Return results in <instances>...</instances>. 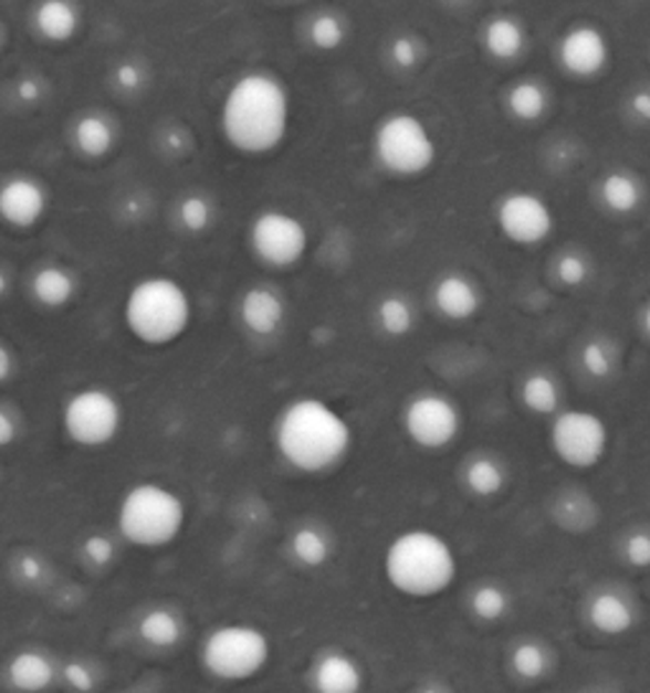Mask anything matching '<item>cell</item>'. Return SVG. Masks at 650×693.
Segmentation results:
<instances>
[{"label": "cell", "mask_w": 650, "mask_h": 693, "mask_svg": "<svg viewBox=\"0 0 650 693\" xmlns=\"http://www.w3.org/2000/svg\"><path fill=\"white\" fill-rule=\"evenodd\" d=\"M290 315L287 297L272 285H250L239 295L237 318L252 338H275Z\"/></svg>", "instance_id": "ac0fdd59"}, {"label": "cell", "mask_w": 650, "mask_h": 693, "mask_svg": "<svg viewBox=\"0 0 650 693\" xmlns=\"http://www.w3.org/2000/svg\"><path fill=\"white\" fill-rule=\"evenodd\" d=\"M581 693H615V691H610V689H605V686H589V689H585Z\"/></svg>", "instance_id": "f5cc1de1"}, {"label": "cell", "mask_w": 650, "mask_h": 693, "mask_svg": "<svg viewBox=\"0 0 650 693\" xmlns=\"http://www.w3.org/2000/svg\"><path fill=\"white\" fill-rule=\"evenodd\" d=\"M528 44L526 23L513 13H493L481 29V46L493 62H516Z\"/></svg>", "instance_id": "4316f807"}, {"label": "cell", "mask_w": 650, "mask_h": 693, "mask_svg": "<svg viewBox=\"0 0 650 693\" xmlns=\"http://www.w3.org/2000/svg\"><path fill=\"white\" fill-rule=\"evenodd\" d=\"M305 36L307 44L315 51H321V54H333V51L344 49L348 41V23L344 15L336 11H321L307 21Z\"/></svg>", "instance_id": "e575fe53"}, {"label": "cell", "mask_w": 650, "mask_h": 693, "mask_svg": "<svg viewBox=\"0 0 650 693\" xmlns=\"http://www.w3.org/2000/svg\"><path fill=\"white\" fill-rule=\"evenodd\" d=\"M612 62V41L602 25L577 21L557 41V64L572 80H597Z\"/></svg>", "instance_id": "4fadbf2b"}, {"label": "cell", "mask_w": 650, "mask_h": 693, "mask_svg": "<svg viewBox=\"0 0 650 693\" xmlns=\"http://www.w3.org/2000/svg\"><path fill=\"white\" fill-rule=\"evenodd\" d=\"M465 607H468V615L475 622L499 624L511 618L516 600H513V592L506 581L481 579L470 587V592L465 597Z\"/></svg>", "instance_id": "4dcf8cb0"}, {"label": "cell", "mask_w": 650, "mask_h": 693, "mask_svg": "<svg viewBox=\"0 0 650 693\" xmlns=\"http://www.w3.org/2000/svg\"><path fill=\"white\" fill-rule=\"evenodd\" d=\"M430 301L434 313L448 323H470L485 305L483 285L463 270H448L434 277Z\"/></svg>", "instance_id": "e0dca14e"}, {"label": "cell", "mask_w": 650, "mask_h": 693, "mask_svg": "<svg viewBox=\"0 0 650 693\" xmlns=\"http://www.w3.org/2000/svg\"><path fill=\"white\" fill-rule=\"evenodd\" d=\"M458 483L473 498L493 501L506 493L511 483V468L501 452L475 450L460 462Z\"/></svg>", "instance_id": "44dd1931"}, {"label": "cell", "mask_w": 650, "mask_h": 693, "mask_svg": "<svg viewBox=\"0 0 650 693\" xmlns=\"http://www.w3.org/2000/svg\"><path fill=\"white\" fill-rule=\"evenodd\" d=\"M450 3H463V0H450Z\"/></svg>", "instance_id": "db71d44e"}, {"label": "cell", "mask_w": 650, "mask_h": 693, "mask_svg": "<svg viewBox=\"0 0 650 693\" xmlns=\"http://www.w3.org/2000/svg\"><path fill=\"white\" fill-rule=\"evenodd\" d=\"M15 371H19V358H15V350L0 338V387H6L8 381H13Z\"/></svg>", "instance_id": "bcb514c9"}, {"label": "cell", "mask_w": 650, "mask_h": 693, "mask_svg": "<svg viewBox=\"0 0 650 693\" xmlns=\"http://www.w3.org/2000/svg\"><path fill=\"white\" fill-rule=\"evenodd\" d=\"M127 693H140V691H127Z\"/></svg>", "instance_id": "11a10c76"}, {"label": "cell", "mask_w": 650, "mask_h": 693, "mask_svg": "<svg viewBox=\"0 0 650 693\" xmlns=\"http://www.w3.org/2000/svg\"><path fill=\"white\" fill-rule=\"evenodd\" d=\"M6 41H8V31H6V23L0 21V51H3V46H6Z\"/></svg>", "instance_id": "816d5d0a"}, {"label": "cell", "mask_w": 650, "mask_h": 693, "mask_svg": "<svg viewBox=\"0 0 650 693\" xmlns=\"http://www.w3.org/2000/svg\"><path fill=\"white\" fill-rule=\"evenodd\" d=\"M493 221L501 237L521 250L549 242L557 231V211L544 193L532 188H509L495 199Z\"/></svg>", "instance_id": "7c38bea8"}, {"label": "cell", "mask_w": 650, "mask_h": 693, "mask_svg": "<svg viewBox=\"0 0 650 693\" xmlns=\"http://www.w3.org/2000/svg\"><path fill=\"white\" fill-rule=\"evenodd\" d=\"M31 25L41 41L64 46L80 36L84 15L76 0H39L31 11Z\"/></svg>", "instance_id": "603a6c76"}, {"label": "cell", "mask_w": 650, "mask_h": 693, "mask_svg": "<svg viewBox=\"0 0 650 693\" xmlns=\"http://www.w3.org/2000/svg\"><path fill=\"white\" fill-rule=\"evenodd\" d=\"M13 97L25 107H36L49 97V84L44 76H39V74H23L21 80L15 82Z\"/></svg>", "instance_id": "ee69618b"}, {"label": "cell", "mask_w": 650, "mask_h": 693, "mask_svg": "<svg viewBox=\"0 0 650 693\" xmlns=\"http://www.w3.org/2000/svg\"><path fill=\"white\" fill-rule=\"evenodd\" d=\"M648 199L643 176L630 168L605 170L597 181V201L610 217H632Z\"/></svg>", "instance_id": "cb8c5ba5"}, {"label": "cell", "mask_w": 650, "mask_h": 693, "mask_svg": "<svg viewBox=\"0 0 650 693\" xmlns=\"http://www.w3.org/2000/svg\"><path fill=\"white\" fill-rule=\"evenodd\" d=\"M412 693H455V691H452L448 683L440 681V679H427V681L419 683Z\"/></svg>", "instance_id": "c3c4849f"}, {"label": "cell", "mask_w": 650, "mask_h": 693, "mask_svg": "<svg viewBox=\"0 0 650 693\" xmlns=\"http://www.w3.org/2000/svg\"><path fill=\"white\" fill-rule=\"evenodd\" d=\"M585 622L597 636L622 638L630 636L640 622V607L628 589L602 585L595 587L585 600Z\"/></svg>", "instance_id": "2e32d148"}, {"label": "cell", "mask_w": 650, "mask_h": 693, "mask_svg": "<svg viewBox=\"0 0 650 693\" xmlns=\"http://www.w3.org/2000/svg\"><path fill=\"white\" fill-rule=\"evenodd\" d=\"M381 577L405 600L430 602L448 595L460 577V556L438 528L409 526L381 552Z\"/></svg>", "instance_id": "3957f363"}, {"label": "cell", "mask_w": 650, "mask_h": 693, "mask_svg": "<svg viewBox=\"0 0 650 693\" xmlns=\"http://www.w3.org/2000/svg\"><path fill=\"white\" fill-rule=\"evenodd\" d=\"M405 438L422 452H444L465 432L463 405L442 389H419L399 412Z\"/></svg>", "instance_id": "9c48e42d"}, {"label": "cell", "mask_w": 650, "mask_h": 693, "mask_svg": "<svg viewBox=\"0 0 650 693\" xmlns=\"http://www.w3.org/2000/svg\"><path fill=\"white\" fill-rule=\"evenodd\" d=\"M8 571H11V577L19 581L21 587H29V589L44 587L51 579V567H49L46 556L33 549L15 552L11 556V567H8Z\"/></svg>", "instance_id": "74e56055"}, {"label": "cell", "mask_w": 650, "mask_h": 693, "mask_svg": "<svg viewBox=\"0 0 650 693\" xmlns=\"http://www.w3.org/2000/svg\"><path fill=\"white\" fill-rule=\"evenodd\" d=\"M311 693H364L369 683L366 665L344 645H325L313 653L305 671Z\"/></svg>", "instance_id": "9a60e30c"}, {"label": "cell", "mask_w": 650, "mask_h": 693, "mask_svg": "<svg viewBox=\"0 0 650 693\" xmlns=\"http://www.w3.org/2000/svg\"><path fill=\"white\" fill-rule=\"evenodd\" d=\"M123 325L143 348H170L186 338L196 318L193 295L174 275H143L123 297Z\"/></svg>", "instance_id": "277c9868"}, {"label": "cell", "mask_w": 650, "mask_h": 693, "mask_svg": "<svg viewBox=\"0 0 650 693\" xmlns=\"http://www.w3.org/2000/svg\"><path fill=\"white\" fill-rule=\"evenodd\" d=\"M117 554H119V544L113 534L92 532V534H84V538L80 542L82 561L94 571H105L113 567V564L117 561Z\"/></svg>", "instance_id": "f35d334b"}, {"label": "cell", "mask_w": 650, "mask_h": 693, "mask_svg": "<svg viewBox=\"0 0 650 693\" xmlns=\"http://www.w3.org/2000/svg\"><path fill=\"white\" fill-rule=\"evenodd\" d=\"M51 191L39 176L11 174L0 178V224L15 231H31L46 219Z\"/></svg>", "instance_id": "5bb4252c"}, {"label": "cell", "mask_w": 650, "mask_h": 693, "mask_svg": "<svg viewBox=\"0 0 650 693\" xmlns=\"http://www.w3.org/2000/svg\"><path fill=\"white\" fill-rule=\"evenodd\" d=\"M3 679L13 693H49L59 683V661L39 645H23L6 658Z\"/></svg>", "instance_id": "d6986e66"}, {"label": "cell", "mask_w": 650, "mask_h": 693, "mask_svg": "<svg viewBox=\"0 0 650 693\" xmlns=\"http://www.w3.org/2000/svg\"><path fill=\"white\" fill-rule=\"evenodd\" d=\"M59 686L70 693H97L99 673L87 658H66L59 661Z\"/></svg>", "instance_id": "ab89813d"}, {"label": "cell", "mask_w": 650, "mask_h": 693, "mask_svg": "<svg viewBox=\"0 0 650 693\" xmlns=\"http://www.w3.org/2000/svg\"><path fill=\"white\" fill-rule=\"evenodd\" d=\"M80 277L59 262H46L33 272L29 282L31 301L44 311H64L80 297Z\"/></svg>", "instance_id": "d4e9b609"}, {"label": "cell", "mask_w": 650, "mask_h": 693, "mask_svg": "<svg viewBox=\"0 0 650 693\" xmlns=\"http://www.w3.org/2000/svg\"><path fill=\"white\" fill-rule=\"evenodd\" d=\"M293 92L277 72L254 66L237 74L219 102V135L242 158H268L293 130Z\"/></svg>", "instance_id": "6da1fadb"}, {"label": "cell", "mask_w": 650, "mask_h": 693, "mask_svg": "<svg viewBox=\"0 0 650 693\" xmlns=\"http://www.w3.org/2000/svg\"><path fill=\"white\" fill-rule=\"evenodd\" d=\"M549 516L554 524L569 534H585L602 518L600 506H597L593 495L579 491V487H564V491L554 493Z\"/></svg>", "instance_id": "f546056e"}, {"label": "cell", "mask_w": 650, "mask_h": 693, "mask_svg": "<svg viewBox=\"0 0 650 693\" xmlns=\"http://www.w3.org/2000/svg\"><path fill=\"white\" fill-rule=\"evenodd\" d=\"M23 438V419L13 407L0 405V450L13 448Z\"/></svg>", "instance_id": "f6af8a7d"}, {"label": "cell", "mask_w": 650, "mask_h": 693, "mask_svg": "<svg viewBox=\"0 0 650 693\" xmlns=\"http://www.w3.org/2000/svg\"><path fill=\"white\" fill-rule=\"evenodd\" d=\"M188 501L160 481L130 483L115 506V534L140 552H162L186 534Z\"/></svg>", "instance_id": "5b68a950"}, {"label": "cell", "mask_w": 650, "mask_h": 693, "mask_svg": "<svg viewBox=\"0 0 650 693\" xmlns=\"http://www.w3.org/2000/svg\"><path fill=\"white\" fill-rule=\"evenodd\" d=\"M290 561L305 571L325 569L338 554V536L318 518H303L290 528L285 538Z\"/></svg>", "instance_id": "ffe728a7"}, {"label": "cell", "mask_w": 650, "mask_h": 693, "mask_svg": "<svg viewBox=\"0 0 650 693\" xmlns=\"http://www.w3.org/2000/svg\"><path fill=\"white\" fill-rule=\"evenodd\" d=\"M125 405L113 389L87 384L66 393L59 409V427L64 438L80 450H105L125 430Z\"/></svg>", "instance_id": "ba28073f"}, {"label": "cell", "mask_w": 650, "mask_h": 693, "mask_svg": "<svg viewBox=\"0 0 650 693\" xmlns=\"http://www.w3.org/2000/svg\"><path fill=\"white\" fill-rule=\"evenodd\" d=\"M275 643L262 624L232 620L203 632L196 648V661L207 679L224 686H242L270 669Z\"/></svg>", "instance_id": "8992f818"}, {"label": "cell", "mask_w": 650, "mask_h": 693, "mask_svg": "<svg viewBox=\"0 0 650 693\" xmlns=\"http://www.w3.org/2000/svg\"><path fill=\"white\" fill-rule=\"evenodd\" d=\"M176 224L191 237L207 234L217 224V203L207 193H186L176 207Z\"/></svg>", "instance_id": "d590c367"}, {"label": "cell", "mask_w": 650, "mask_h": 693, "mask_svg": "<svg viewBox=\"0 0 650 693\" xmlns=\"http://www.w3.org/2000/svg\"><path fill=\"white\" fill-rule=\"evenodd\" d=\"M11 285H13L11 275H8V272L0 267V301H6V297L11 295Z\"/></svg>", "instance_id": "f907efd6"}, {"label": "cell", "mask_w": 650, "mask_h": 693, "mask_svg": "<svg viewBox=\"0 0 650 693\" xmlns=\"http://www.w3.org/2000/svg\"><path fill=\"white\" fill-rule=\"evenodd\" d=\"M371 158L381 174L412 181L438 166L440 140L422 115L401 107L389 109L371 130Z\"/></svg>", "instance_id": "52a82bcc"}, {"label": "cell", "mask_w": 650, "mask_h": 693, "mask_svg": "<svg viewBox=\"0 0 650 693\" xmlns=\"http://www.w3.org/2000/svg\"><path fill=\"white\" fill-rule=\"evenodd\" d=\"M577 364L587 379L610 381L620 369V356H618V348H615L610 340L602 336H595V338H587L585 344L579 346Z\"/></svg>", "instance_id": "836d02e7"}, {"label": "cell", "mask_w": 650, "mask_h": 693, "mask_svg": "<svg viewBox=\"0 0 650 693\" xmlns=\"http://www.w3.org/2000/svg\"><path fill=\"white\" fill-rule=\"evenodd\" d=\"M638 325H640V330H643V336L650 340V297L643 303V307H640Z\"/></svg>", "instance_id": "681fc988"}, {"label": "cell", "mask_w": 650, "mask_h": 693, "mask_svg": "<svg viewBox=\"0 0 650 693\" xmlns=\"http://www.w3.org/2000/svg\"><path fill=\"white\" fill-rule=\"evenodd\" d=\"M119 143V127L107 113H84L72 125V148L84 160H105Z\"/></svg>", "instance_id": "484cf974"}, {"label": "cell", "mask_w": 650, "mask_h": 693, "mask_svg": "<svg viewBox=\"0 0 650 693\" xmlns=\"http://www.w3.org/2000/svg\"><path fill=\"white\" fill-rule=\"evenodd\" d=\"M150 74L145 70V64L138 59H123V62L115 64L113 70V87L119 94H127V97H138L145 90H148Z\"/></svg>", "instance_id": "7bdbcfd3"}, {"label": "cell", "mask_w": 650, "mask_h": 693, "mask_svg": "<svg viewBox=\"0 0 650 693\" xmlns=\"http://www.w3.org/2000/svg\"><path fill=\"white\" fill-rule=\"evenodd\" d=\"M509 671L521 683H542L557 669V655L552 645L536 636L516 640L509 650Z\"/></svg>", "instance_id": "83f0119b"}, {"label": "cell", "mask_w": 650, "mask_h": 693, "mask_svg": "<svg viewBox=\"0 0 650 693\" xmlns=\"http://www.w3.org/2000/svg\"><path fill=\"white\" fill-rule=\"evenodd\" d=\"M135 636L145 648L156 650V653H170V650H178L186 643L188 620L176 607L150 605L135 622Z\"/></svg>", "instance_id": "7402d4cb"}, {"label": "cell", "mask_w": 650, "mask_h": 693, "mask_svg": "<svg viewBox=\"0 0 650 693\" xmlns=\"http://www.w3.org/2000/svg\"><path fill=\"white\" fill-rule=\"evenodd\" d=\"M630 117H636L638 123H650V90H638L630 97Z\"/></svg>", "instance_id": "7dc6e473"}, {"label": "cell", "mask_w": 650, "mask_h": 693, "mask_svg": "<svg viewBox=\"0 0 650 693\" xmlns=\"http://www.w3.org/2000/svg\"><path fill=\"white\" fill-rule=\"evenodd\" d=\"M419 323V311L412 297L399 290L384 293L374 305V325L384 338L401 340L415 333Z\"/></svg>", "instance_id": "1f68e13d"}, {"label": "cell", "mask_w": 650, "mask_h": 693, "mask_svg": "<svg viewBox=\"0 0 650 693\" xmlns=\"http://www.w3.org/2000/svg\"><path fill=\"white\" fill-rule=\"evenodd\" d=\"M272 450L297 475L328 477L354 455L356 430L328 399L303 393L277 409L272 419Z\"/></svg>", "instance_id": "7a4b0ae2"}, {"label": "cell", "mask_w": 650, "mask_h": 693, "mask_svg": "<svg viewBox=\"0 0 650 693\" xmlns=\"http://www.w3.org/2000/svg\"><path fill=\"white\" fill-rule=\"evenodd\" d=\"M387 56H389V64L395 66L397 72L412 74L422 70V64L427 59V46L419 33H397V36L389 41Z\"/></svg>", "instance_id": "8d00e7d4"}, {"label": "cell", "mask_w": 650, "mask_h": 693, "mask_svg": "<svg viewBox=\"0 0 650 693\" xmlns=\"http://www.w3.org/2000/svg\"><path fill=\"white\" fill-rule=\"evenodd\" d=\"M506 113L518 119V123H538L549 115L552 109V92L546 90L544 82L534 80V76H524V80H516L506 90Z\"/></svg>", "instance_id": "d6a6232c"}, {"label": "cell", "mask_w": 650, "mask_h": 693, "mask_svg": "<svg viewBox=\"0 0 650 693\" xmlns=\"http://www.w3.org/2000/svg\"><path fill=\"white\" fill-rule=\"evenodd\" d=\"M610 424L595 409H562L552 417L549 448L564 468L577 473L600 468L610 452Z\"/></svg>", "instance_id": "8fae6325"}, {"label": "cell", "mask_w": 650, "mask_h": 693, "mask_svg": "<svg viewBox=\"0 0 650 693\" xmlns=\"http://www.w3.org/2000/svg\"><path fill=\"white\" fill-rule=\"evenodd\" d=\"M593 277V260L579 250H567L554 262V280L564 287H581Z\"/></svg>", "instance_id": "b9f144b4"}, {"label": "cell", "mask_w": 650, "mask_h": 693, "mask_svg": "<svg viewBox=\"0 0 650 693\" xmlns=\"http://www.w3.org/2000/svg\"><path fill=\"white\" fill-rule=\"evenodd\" d=\"M622 564L636 571L650 569V526H632L618 542Z\"/></svg>", "instance_id": "60d3db41"}, {"label": "cell", "mask_w": 650, "mask_h": 693, "mask_svg": "<svg viewBox=\"0 0 650 693\" xmlns=\"http://www.w3.org/2000/svg\"><path fill=\"white\" fill-rule=\"evenodd\" d=\"M247 244L264 267L293 270L311 254L313 234L297 213L282 207H264L250 219Z\"/></svg>", "instance_id": "30bf717a"}, {"label": "cell", "mask_w": 650, "mask_h": 693, "mask_svg": "<svg viewBox=\"0 0 650 693\" xmlns=\"http://www.w3.org/2000/svg\"><path fill=\"white\" fill-rule=\"evenodd\" d=\"M518 401L528 414L554 417L564 409V387L562 381L546 369L526 371L518 381Z\"/></svg>", "instance_id": "f1b7e54d"}]
</instances>
